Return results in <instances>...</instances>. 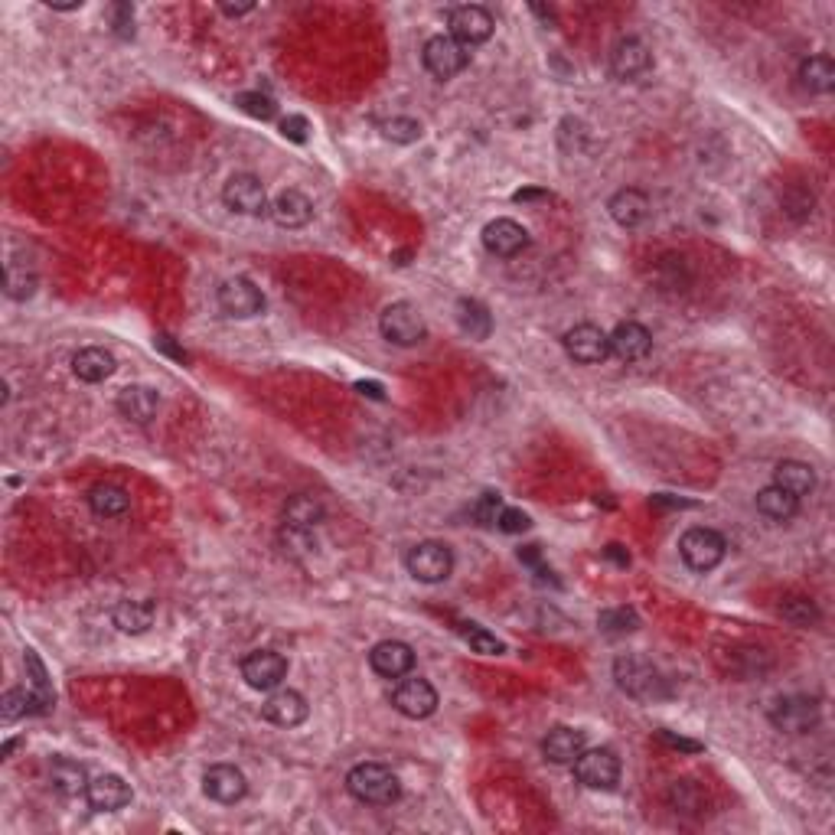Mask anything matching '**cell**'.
<instances>
[{"label": "cell", "instance_id": "39", "mask_svg": "<svg viewBox=\"0 0 835 835\" xmlns=\"http://www.w3.org/2000/svg\"><path fill=\"white\" fill-rule=\"evenodd\" d=\"M27 715H36V702H33L30 685L27 689H7L4 699H0V718L10 725V721H20Z\"/></svg>", "mask_w": 835, "mask_h": 835}, {"label": "cell", "instance_id": "38", "mask_svg": "<svg viewBox=\"0 0 835 835\" xmlns=\"http://www.w3.org/2000/svg\"><path fill=\"white\" fill-rule=\"evenodd\" d=\"M460 637H464V643L470 646L473 653H483V656H500L506 653V643L503 640H496L490 630H483L480 623H460Z\"/></svg>", "mask_w": 835, "mask_h": 835}, {"label": "cell", "instance_id": "22", "mask_svg": "<svg viewBox=\"0 0 835 835\" xmlns=\"http://www.w3.org/2000/svg\"><path fill=\"white\" fill-rule=\"evenodd\" d=\"M268 213L274 219V226L281 229H304L314 219V203L301 190H281L274 196V203L268 206Z\"/></svg>", "mask_w": 835, "mask_h": 835}, {"label": "cell", "instance_id": "55", "mask_svg": "<svg viewBox=\"0 0 835 835\" xmlns=\"http://www.w3.org/2000/svg\"><path fill=\"white\" fill-rule=\"evenodd\" d=\"M532 10H535V14H539L545 23H552V10H545V7H532Z\"/></svg>", "mask_w": 835, "mask_h": 835}, {"label": "cell", "instance_id": "13", "mask_svg": "<svg viewBox=\"0 0 835 835\" xmlns=\"http://www.w3.org/2000/svg\"><path fill=\"white\" fill-rule=\"evenodd\" d=\"M392 708L405 718H428L438 712V692L428 679H402L392 692Z\"/></svg>", "mask_w": 835, "mask_h": 835}, {"label": "cell", "instance_id": "4", "mask_svg": "<svg viewBox=\"0 0 835 835\" xmlns=\"http://www.w3.org/2000/svg\"><path fill=\"white\" fill-rule=\"evenodd\" d=\"M405 568H408V575L421 584H441L451 578V571H454V552H451V545L434 542V539L418 542L408 548Z\"/></svg>", "mask_w": 835, "mask_h": 835}, {"label": "cell", "instance_id": "41", "mask_svg": "<svg viewBox=\"0 0 835 835\" xmlns=\"http://www.w3.org/2000/svg\"><path fill=\"white\" fill-rule=\"evenodd\" d=\"M379 131L392 144H415L421 137V124L415 118H392V121H382Z\"/></svg>", "mask_w": 835, "mask_h": 835}, {"label": "cell", "instance_id": "53", "mask_svg": "<svg viewBox=\"0 0 835 835\" xmlns=\"http://www.w3.org/2000/svg\"><path fill=\"white\" fill-rule=\"evenodd\" d=\"M663 741H669L672 747H685V751H699V744H695V741H682V738H672V734H666V731H663Z\"/></svg>", "mask_w": 835, "mask_h": 835}, {"label": "cell", "instance_id": "45", "mask_svg": "<svg viewBox=\"0 0 835 835\" xmlns=\"http://www.w3.org/2000/svg\"><path fill=\"white\" fill-rule=\"evenodd\" d=\"M669 800H672V806H676V809H682V813H695V809H702V793L689 780L672 783Z\"/></svg>", "mask_w": 835, "mask_h": 835}, {"label": "cell", "instance_id": "26", "mask_svg": "<svg viewBox=\"0 0 835 835\" xmlns=\"http://www.w3.org/2000/svg\"><path fill=\"white\" fill-rule=\"evenodd\" d=\"M160 408V395L151 389V385H128V389L118 392V411L134 425H147Z\"/></svg>", "mask_w": 835, "mask_h": 835}, {"label": "cell", "instance_id": "35", "mask_svg": "<svg viewBox=\"0 0 835 835\" xmlns=\"http://www.w3.org/2000/svg\"><path fill=\"white\" fill-rule=\"evenodd\" d=\"M284 522H288V529L310 532L323 522V506L314 500V496H291V500L284 503Z\"/></svg>", "mask_w": 835, "mask_h": 835}, {"label": "cell", "instance_id": "10", "mask_svg": "<svg viewBox=\"0 0 835 835\" xmlns=\"http://www.w3.org/2000/svg\"><path fill=\"white\" fill-rule=\"evenodd\" d=\"M216 301H219L222 314L232 320L258 317L261 310H265V294H261V288H255V281H248V278H229L219 288Z\"/></svg>", "mask_w": 835, "mask_h": 835}, {"label": "cell", "instance_id": "40", "mask_svg": "<svg viewBox=\"0 0 835 835\" xmlns=\"http://www.w3.org/2000/svg\"><path fill=\"white\" fill-rule=\"evenodd\" d=\"M780 617L793 623V627H813L819 620V607L809 601V597H787L780 604Z\"/></svg>", "mask_w": 835, "mask_h": 835}, {"label": "cell", "instance_id": "27", "mask_svg": "<svg viewBox=\"0 0 835 835\" xmlns=\"http://www.w3.org/2000/svg\"><path fill=\"white\" fill-rule=\"evenodd\" d=\"M115 356H111L108 350H102V346H85V350H79L76 356H72V372H76V379L82 382H89V385H98V382H105L115 376Z\"/></svg>", "mask_w": 835, "mask_h": 835}, {"label": "cell", "instance_id": "20", "mask_svg": "<svg viewBox=\"0 0 835 835\" xmlns=\"http://www.w3.org/2000/svg\"><path fill=\"white\" fill-rule=\"evenodd\" d=\"M369 666L376 669L382 679H402L411 672V666H415V650L402 640H382L372 646Z\"/></svg>", "mask_w": 835, "mask_h": 835}, {"label": "cell", "instance_id": "54", "mask_svg": "<svg viewBox=\"0 0 835 835\" xmlns=\"http://www.w3.org/2000/svg\"><path fill=\"white\" fill-rule=\"evenodd\" d=\"M46 7H53V10H79V7H82V0H72V4H59V0H46Z\"/></svg>", "mask_w": 835, "mask_h": 835}, {"label": "cell", "instance_id": "3", "mask_svg": "<svg viewBox=\"0 0 835 835\" xmlns=\"http://www.w3.org/2000/svg\"><path fill=\"white\" fill-rule=\"evenodd\" d=\"M725 552H728L725 535L708 529V526H692L679 539L682 562L689 565L692 571H699V575H705V571H712V568H718L721 562H725Z\"/></svg>", "mask_w": 835, "mask_h": 835}, {"label": "cell", "instance_id": "8", "mask_svg": "<svg viewBox=\"0 0 835 835\" xmlns=\"http://www.w3.org/2000/svg\"><path fill=\"white\" fill-rule=\"evenodd\" d=\"M222 203L239 216H261V213H268V206H271L265 183H261L255 173H235V177H229L226 186H222Z\"/></svg>", "mask_w": 835, "mask_h": 835}, {"label": "cell", "instance_id": "32", "mask_svg": "<svg viewBox=\"0 0 835 835\" xmlns=\"http://www.w3.org/2000/svg\"><path fill=\"white\" fill-rule=\"evenodd\" d=\"M23 666H27V685H30V692H33L36 715H46L49 708H53V702H56V692H53V685H49L46 666L40 663V656H36L33 650H27V656H23Z\"/></svg>", "mask_w": 835, "mask_h": 835}, {"label": "cell", "instance_id": "11", "mask_svg": "<svg viewBox=\"0 0 835 835\" xmlns=\"http://www.w3.org/2000/svg\"><path fill=\"white\" fill-rule=\"evenodd\" d=\"M447 27H451V36L460 46H480L493 36L496 30V20L486 7L480 4H467V7H454L451 10V20H447Z\"/></svg>", "mask_w": 835, "mask_h": 835}, {"label": "cell", "instance_id": "42", "mask_svg": "<svg viewBox=\"0 0 835 835\" xmlns=\"http://www.w3.org/2000/svg\"><path fill=\"white\" fill-rule=\"evenodd\" d=\"M235 108L245 111V115L258 118V121H271L274 111H278V105H274L271 98L261 95V92H239V95H235Z\"/></svg>", "mask_w": 835, "mask_h": 835}, {"label": "cell", "instance_id": "18", "mask_svg": "<svg viewBox=\"0 0 835 835\" xmlns=\"http://www.w3.org/2000/svg\"><path fill=\"white\" fill-rule=\"evenodd\" d=\"M483 248L496 258H513L529 248V232L516 219H493L483 226Z\"/></svg>", "mask_w": 835, "mask_h": 835}, {"label": "cell", "instance_id": "21", "mask_svg": "<svg viewBox=\"0 0 835 835\" xmlns=\"http://www.w3.org/2000/svg\"><path fill=\"white\" fill-rule=\"evenodd\" d=\"M607 209H610V219H614L617 226L637 229V226H643L646 219H650L653 203H650V196H646L643 190H637V186H627V190H617L614 196H610Z\"/></svg>", "mask_w": 835, "mask_h": 835}, {"label": "cell", "instance_id": "28", "mask_svg": "<svg viewBox=\"0 0 835 835\" xmlns=\"http://www.w3.org/2000/svg\"><path fill=\"white\" fill-rule=\"evenodd\" d=\"M111 623L121 630V633H147L154 627V604L151 601H118L115 610H111Z\"/></svg>", "mask_w": 835, "mask_h": 835}, {"label": "cell", "instance_id": "6", "mask_svg": "<svg viewBox=\"0 0 835 835\" xmlns=\"http://www.w3.org/2000/svg\"><path fill=\"white\" fill-rule=\"evenodd\" d=\"M379 330L382 336L389 343L395 346H415L425 340V317H421V310L415 304H408V301H395L382 310V317H379Z\"/></svg>", "mask_w": 835, "mask_h": 835}, {"label": "cell", "instance_id": "24", "mask_svg": "<svg viewBox=\"0 0 835 835\" xmlns=\"http://www.w3.org/2000/svg\"><path fill=\"white\" fill-rule=\"evenodd\" d=\"M89 774H85V767L79 760H69V757H53L49 760V787H53L59 796H66V800H79V796L89 793Z\"/></svg>", "mask_w": 835, "mask_h": 835}, {"label": "cell", "instance_id": "43", "mask_svg": "<svg viewBox=\"0 0 835 835\" xmlns=\"http://www.w3.org/2000/svg\"><path fill=\"white\" fill-rule=\"evenodd\" d=\"M734 672H738V676H744V679H754V676H760V672H767L770 669V656H767V650H734Z\"/></svg>", "mask_w": 835, "mask_h": 835}, {"label": "cell", "instance_id": "46", "mask_svg": "<svg viewBox=\"0 0 835 835\" xmlns=\"http://www.w3.org/2000/svg\"><path fill=\"white\" fill-rule=\"evenodd\" d=\"M813 193L803 190V186H793V190L783 196V209H787V216H793L796 222H803L806 216H813Z\"/></svg>", "mask_w": 835, "mask_h": 835}, {"label": "cell", "instance_id": "49", "mask_svg": "<svg viewBox=\"0 0 835 835\" xmlns=\"http://www.w3.org/2000/svg\"><path fill=\"white\" fill-rule=\"evenodd\" d=\"M307 131H310V124L301 115H288V118L281 121V134L288 137V141H294V144H304L307 141Z\"/></svg>", "mask_w": 835, "mask_h": 835}, {"label": "cell", "instance_id": "15", "mask_svg": "<svg viewBox=\"0 0 835 835\" xmlns=\"http://www.w3.org/2000/svg\"><path fill=\"white\" fill-rule=\"evenodd\" d=\"M650 66H653L650 46L637 40V36H623V40H617L614 49H610V72H614L620 82H633V79L646 76Z\"/></svg>", "mask_w": 835, "mask_h": 835}, {"label": "cell", "instance_id": "9", "mask_svg": "<svg viewBox=\"0 0 835 835\" xmlns=\"http://www.w3.org/2000/svg\"><path fill=\"white\" fill-rule=\"evenodd\" d=\"M770 725L787 734H806L819 725V705L806 695H783L770 705Z\"/></svg>", "mask_w": 835, "mask_h": 835}, {"label": "cell", "instance_id": "48", "mask_svg": "<svg viewBox=\"0 0 835 835\" xmlns=\"http://www.w3.org/2000/svg\"><path fill=\"white\" fill-rule=\"evenodd\" d=\"M529 526H532V519L522 513V509H503L500 522H496V529L506 532V535H519V532H526Z\"/></svg>", "mask_w": 835, "mask_h": 835}, {"label": "cell", "instance_id": "17", "mask_svg": "<svg viewBox=\"0 0 835 835\" xmlns=\"http://www.w3.org/2000/svg\"><path fill=\"white\" fill-rule=\"evenodd\" d=\"M261 715H265L271 725H278V728H297V725H304V721H307L310 708H307V699H304L301 692H294V689H271L265 705H261Z\"/></svg>", "mask_w": 835, "mask_h": 835}, {"label": "cell", "instance_id": "19", "mask_svg": "<svg viewBox=\"0 0 835 835\" xmlns=\"http://www.w3.org/2000/svg\"><path fill=\"white\" fill-rule=\"evenodd\" d=\"M607 340H610V353L623 359V363H640V359H646L653 350V333L637 320L617 323V330L610 333Z\"/></svg>", "mask_w": 835, "mask_h": 835}, {"label": "cell", "instance_id": "12", "mask_svg": "<svg viewBox=\"0 0 835 835\" xmlns=\"http://www.w3.org/2000/svg\"><path fill=\"white\" fill-rule=\"evenodd\" d=\"M562 343H565V353L581 366H597L610 356L607 333L601 327H594V323H578V327H571Z\"/></svg>", "mask_w": 835, "mask_h": 835}, {"label": "cell", "instance_id": "25", "mask_svg": "<svg viewBox=\"0 0 835 835\" xmlns=\"http://www.w3.org/2000/svg\"><path fill=\"white\" fill-rule=\"evenodd\" d=\"M584 744H588V738H584V731L581 728H568V725H555L552 731L545 734V741H542V754L545 760H552V764H575V757L584 751Z\"/></svg>", "mask_w": 835, "mask_h": 835}, {"label": "cell", "instance_id": "47", "mask_svg": "<svg viewBox=\"0 0 835 835\" xmlns=\"http://www.w3.org/2000/svg\"><path fill=\"white\" fill-rule=\"evenodd\" d=\"M111 30H115L118 40H131L134 36V7L131 4L111 7Z\"/></svg>", "mask_w": 835, "mask_h": 835}, {"label": "cell", "instance_id": "16", "mask_svg": "<svg viewBox=\"0 0 835 835\" xmlns=\"http://www.w3.org/2000/svg\"><path fill=\"white\" fill-rule=\"evenodd\" d=\"M203 793L209 796V800H216L222 806H232V803H239L242 796L248 793V780L239 767H232V764H213L203 774Z\"/></svg>", "mask_w": 835, "mask_h": 835}, {"label": "cell", "instance_id": "23", "mask_svg": "<svg viewBox=\"0 0 835 835\" xmlns=\"http://www.w3.org/2000/svg\"><path fill=\"white\" fill-rule=\"evenodd\" d=\"M131 787L124 783L118 774H102L89 783V793H85V800L95 809V813H118L131 803Z\"/></svg>", "mask_w": 835, "mask_h": 835}, {"label": "cell", "instance_id": "51", "mask_svg": "<svg viewBox=\"0 0 835 835\" xmlns=\"http://www.w3.org/2000/svg\"><path fill=\"white\" fill-rule=\"evenodd\" d=\"M356 392L369 395V398H382V385L379 382H356Z\"/></svg>", "mask_w": 835, "mask_h": 835}, {"label": "cell", "instance_id": "2", "mask_svg": "<svg viewBox=\"0 0 835 835\" xmlns=\"http://www.w3.org/2000/svg\"><path fill=\"white\" fill-rule=\"evenodd\" d=\"M346 790L366 806H392L402 796V780L385 764H356L346 774Z\"/></svg>", "mask_w": 835, "mask_h": 835}, {"label": "cell", "instance_id": "1", "mask_svg": "<svg viewBox=\"0 0 835 835\" xmlns=\"http://www.w3.org/2000/svg\"><path fill=\"white\" fill-rule=\"evenodd\" d=\"M614 679L623 692L630 695V699H637V702H663L672 695L669 689V679L659 672L650 659L646 656H637V653H627V656H620L617 663H614Z\"/></svg>", "mask_w": 835, "mask_h": 835}, {"label": "cell", "instance_id": "29", "mask_svg": "<svg viewBox=\"0 0 835 835\" xmlns=\"http://www.w3.org/2000/svg\"><path fill=\"white\" fill-rule=\"evenodd\" d=\"M774 483L780 486V490H787L800 500V496L813 493L816 473L809 464H803V460H780V464L774 467Z\"/></svg>", "mask_w": 835, "mask_h": 835}, {"label": "cell", "instance_id": "33", "mask_svg": "<svg viewBox=\"0 0 835 835\" xmlns=\"http://www.w3.org/2000/svg\"><path fill=\"white\" fill-rule=\"evenodd\" d=\"M800 85L813 95H826L835 89V66L829 56H809L800 62Z\"/></svg>", "mask_w": 835, "mask_h": 835}, {"label": "cell", "instance_id": "37", "mask_svg": "<svg viewBox=\"0 0 835 835\" xmlns=\"http://www.w3.org/2000/svg\"><path fill=\"white\" fill-rule=\"evenodd\" d=\"M597 627H601L607 637H627V633L640 627V617H637V610H630V607H607V610H601V617H597Z\"/></svg>", "mask_w": 835, "mask_h": 835}, {"label": "cell", "instance_id": "14", "mask_svg": "<svg viewBox=\"0 0 835 835\" xmlns=\"http://www.w3.org/2000/svg\"><path fill=\"white\" fill-rule=\"evenodd\" d=\"M284 676H288V659L274 650H255L242 659V679L258 692L278 689Z\"/></svg>", "mask_w": 835, "mask_h": 835}, {"label": "cell", "instance_id": "5", "mask_svg": "<svg viewBox=\"0 0 835 835\" xmlns=\"http://www.w3.org/2000/svg\"><path fill=\"white\" fill-rule=\"evenodd\" d=\"M575 780L588 790H614L620 780V757L610 747H584L575 757Z\"/></svg>", "mask_w": 835, "mask_h": 835}, {"label": "cell", "instance_id": "30", "mask_svg": "<svg viewBox=\"0 0 835 835\" xmlns=\"http://www.w3.org/2000/svg\"><path fill=\"white\" fill-rule=\"evenodd\" d=\"M457 327L464 330L470 340H490L493 317L480 301H473V297H460L457 301Z\"/></svg>", "mask_w": 835, "mask_h": 835}, {"label": "cell", "instance_id": "31", "mask_svg": "<svg viewBox=\"0 0 835 835\" xmlns=\"http://www.w3.org/2000/svg\"><path fill=\"white\" fill-rule=\"evenodd\" d=\"M796 509H800V500L793 493L780 490L777 483H770L757 493V513L774 522H790L796 516Z\"/></svg>", "mask_w": 835, "mask_h": 835}, {"label": "cell", "instance_id": "34", "mask_svg": "<svg viewBox=\"0 0 835 835\" xmlns=\"http://www.w3.org/2000/svg\"><path fill=\"white\" fill-rule=\"evenodd\" d=\"M89 506H92L95 516H102V519H118V516H124V513L131 509V500H128V493H124L121 486H115V483H98V486H92V493H89Z\"/></svg>", "mask_w": 835, "mask_h": 835}, {"label": "cell", "instance_id": "50", "mask_svg": "<svg viewBox=\"0 0 835 835\" xmlns=\"http://www.w3.org/2000/svg\"><path fill=\"white\" fill-rule=\"evenodd\" d=\"M219 10H222L226 17H245V14H252L255 4H222Z\"/></svg>", "mask_w": 835, "mask_h": 835}, {"label": "cell", "instance_id": "44", "mask_svg": "<svg viewBox=\"0 0 835 835\" xmlns=\"http://www.w3.org/2000/svg\"><path fill=\"white\" fill-rule=\"evenodd\" d=\"M470 513L480 526H496V522H500V513H503V496L500 493H483L480 500L470 506Z\"/></svg>", "mask_w": 835, "mask_h": 835}, {"label": "cell", "instance_id": "7", "mask_svg": "<svg viewBox=\"0 0 835 835\" xmlns=\"http://www.w3.org/2000/svg\"><path fill=\"white\" fill-rule=\"evenodd\" d=\"M421 59H425V69L434 79L447 82L467 69L470 53H467V46H460L454 40V36H431L425 49H421Z\"/></svg>", "mask_w": 835, "mask_h": 835}, {"label": "cell", "instance_id": "52", "mask_svg": "<svg viewBox=\"0 0 835 835\" xmlns=\"http://www.w3.org/2000/svg\"><path fill=\"white\" fill-rule=\"evenodd\" d=\"M513 199H516V203H532V199H552V196L542 193V190H519Z\"/></svg>", "mask_w": 835, "mask_h": 835}, {"label": "cell", "instance_id": "36", "mask_svg": "<svg viewBox=\"0 0 835 835\" xmlns=\"http://www.w3.org/2000/svg\"><path fill=\"white\" fill-rule=\"evenodd\" d=\"M4 291L10 301H30L36 294V271L27 268V261H7V274H4Z\"/></svg>", "mask_w": 835, "mask_h": 835}]
</instances>
